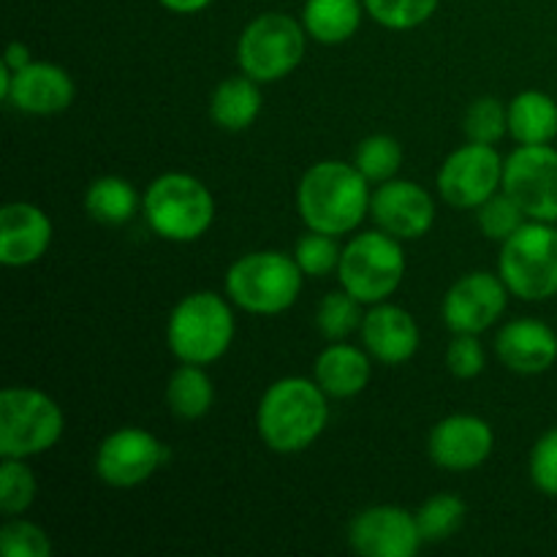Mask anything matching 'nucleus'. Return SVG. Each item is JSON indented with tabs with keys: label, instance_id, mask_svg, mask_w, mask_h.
<instances>
[{
	"label": "nucleus",
	"instance_id": "1",
	"mask_svg": "<svg viewBox=\"0 0 557 557\" xmlns=\"http://www.w3.org/2000/svg\"><path fill=\"white\" fill-rule=\"evenodd\" d=\"M370 180L346 161H321L305 172L297 188L299 218L310 232L341 234L354 232L370 210Z\"/></svg>",
	"mask_w": 557,
	"mask_h": 557
},
{
	"label": "nucleus",
	"instance_id": "2",
	"mask_svg": "<svg viewBox=\"0 0 557 557\" xmlns=\"http://www.w3.org/2000/svg\"><path fill=\"white\" fill-rule=\"evenodd\" d=\"M330 408L319 381L281 379L264 392L259 403V435L277 455H297L308 449L326 428Z\"/></svg>",
	"mask_w": 557,
	"mask_h": 557
},
{
	"label": "nucleus",
	"instance_id": "3",
	"mask_svg": "<svg viewBox=\"0 0 557 557\" xmlns=\"http://www.w3.org/2000/svg\"><path fill=\"white\" fill-rule=\"evenodd\" d=\"M152 232L172 243H194L215 221V199L201 180L190 174H161L141 199Z\"/></svg>",
	"mask_w": 557,
	"mask_h": 557
},
{
	"label": "nucleus",
	"instance_id": "4",
	"mask_svg": "<svg viewBox=\"0 0 557 557\" xmlns=\"http://www.w3.org/2000/svg\"><path fill=\"white\" fill-rule=\"evenodd\" d=\"M166 341L180 362H218L234 341L232 310L212 292L188 294L169 315Z\"/></svg>",
	"mask_w": 557,
	"mask_h": 557
},
{
	"label": "nucleus",
	"instance_id": "5",
	"mask_svg": "<svg viewBox=\"0 0 557 557\" xmlns=\"http://www.w3.org/2000/svg\"><path fill=\"white\" fill-rule=\"evenodd\" d=\"M299 264L277 250L248 253L226 272V292L243 310L256 315H277L297 302L302 292Z\"/></svg>",
	"mask_w": 557,
	"mask_h": 557
},
{
	"label": "nucleus",
	"instance_id": "6",
	"mask_svg": "<svg viewBox=\"0 0 557 557\" xmlns=\"http://www.w3.org/2000/svg\"><path fill=\"white\" fill-rule=\"evenodd\" d=\"M500 277L515 297L542 302L557 294V228L553 223H522L500 250Z\"/></svg>",
	"mask_w": 557,
	"mask_h": 557
},
{
	"label": "nucleus",
	"instance_id": "7",
	"mask_svg": "<svg viewBox=\"0 0 557 557\" xmlns=\"http://www.w3.org/2000/svg\"><path fill=\"white\" fill-rule=\"evenodd\" d=\"M406 275V253L400 239L381 232L357 234L343 248L337 277L341 286L362 305H379L397 292Z\"/></svg>",
	"mask_w": 557,
	"mask_h": 557
},
{
	"label": "nucleus",
	"instance_id": "8",
	"mask_svg": "<svg viewBox=\"0 0 557 557\" xmlns=\"http://www.w3.org/2000/svg\"><path fill=\"white\" fill-rule=\"evenodd\" d=\"M65 428L63 411L49 395L27 386H9L0 395V455L25 457L52 449Z\"/></svg>",
	"mask_w": 557,
	"mask_h": 557
},
{
	"label": "nucleus",
	"instance_id": "9",
	"mask_svg": "<svg viewBox=\"0 0 557 557\" xmlns=\"http://www.w3.org/2000/svg\"><path fill=\"white\" fill-rule=\"evenodd\" d=\"M305 25L288 14H261L243 30L237 60L243 74L259 85L277 82L292 74L305 58Z\"/></svg>",
	"mask_w": 557,
	"mask_h": 557
},
{
	"label": "nucleus",
	"instance_id": "10",
	"mask_svg": "<svg viewBox=\"0 0 557 557\" xmlns=\"http://www.w3.org/2000/svg\"><path fill=\"white\" fill-rule=\"evenodd\" d=\"M504 190L531 221L557 223V150L522 145L506 158Z\"/></svg>",
	"mask_w": 557,
	"mask_h": 557
},
{
	"label": "nucleus",
	"instance_id": "11",
	"mask_svg": "<svg viewBox=\"0 0 557 557\" xmlns=\"http://www.w3.org/2000/svg\"><path fill=\"white\" fill-rule=\"evenodd\" d=\"M504 166L498 150L493 145H471L460 147L444 161L438 172V190L446 205L473 210L484 205L493 194H498L504 183Z\"/></svg>",
	"mask_w": 557,
	"mask_h": 557
},
{
	"label": "nucleus",
	"instance_id": "12",
	"mask_svg": "<svg viewBox=\"0 0 557 557\" xmlns=\"http://www.w3.org/2000/svg\"><path fill=\"white\" fill-rule=\"evenodd\" d=\"M166 457V446L156 435L139 428H123L98 446L96 471L109 487H136L145 484Z\"/></svg>",
	"mask_w": 557,
	"mask_h": 557
},
{
	"label": "nucleus",
	"instance_id": "13",
	"mask_svg": "<svg viewBox=\"0 0 557 557\" xmlns=\"http://www.w3.org/2000/svg\"><path fill=\"white\" fill-rule=\"evenodd\" d=\"M348 542L364 557H413L424 544L417 515L400 506H370L354 517Z\"/></svg>",
	"mask_w": 557,
	"mask_h": 557
},
{
	"label": "nucleus",
	"instance_id": "14",
	"mask_svg": "<svg viewBox=\"0 0 557 557\" xmlns=\"http://www.w3.org/2000/svg\"><path fill=\"white\" fill-rule=\"evenodd\" d=\"M504 277L490 272H471L460 277L444 297V321L455 335H479L490 330L506 310Z\"/></svg>",
	"mask_w": 557,
	"mask_h": 557
},
{
	"label": "nucleus",
	"instance_id": "15",
	"mask_svg": "<svg viewBox=\"0 0 557 557\" xmlns=\"http://www.w3.org/2000/svg\"><path fill=\"white\" fill-rule=\"evenodd\" d=\"M379 228L397 239H419L433 228L435 205L433 196L408 180H386L370 199Z\"/></svg>",
	"mask_w": 557,
	"mask_h": 557
},
{
	"label": "nucleus",
	"instance_id": "16",
	"mask_svg": "<svg viewBox=\"0 0 557 557\" xmlns=\"http://www.w3.org/2000/svg\"><path fill=\"white\" fill-rule=\"evenodd\" d=\"M495 435L484 419L471 413H455L438 422L430 433V457L444 471H473L493 455Z\"/></svg>",
	"mask_w": 557,
	"mask_h": 557
},
{
	"label": "nucleus",
	"instance_id": "17",
	"mask_svg": "<svg viewBox=\"0 0 557 557\" xmlns=\"http://www.w3.org/2000/svg\"><path fill=\"white\" fill-rule=\"evenodd\" d=\"M52 243V221L27 201H11L0 212V261L27 267L41 259Z\"/></svg>",
	"mask_w": 557,
	"mask_h": 557
},
{
	"label": "nucleus",
	"instance_id": "18",
	"mask_svg": "<svg viewBox=\"0 0 557 557\" xmlns=\"http://www.w3.org/2000/svg\"><path fill=\"white\" fill-rule=\"evenodd\" d=\"M362 341L370 357L384 364H403L417 354L419 348V326L408 310L397 305L379 302L364 313L362 319Z\"/></svg>",
	"mask_w": 557,
	"mask_h": 557
},
{
	"label": "nucleus",
	"instance_id": "19",
	"mask_svg": "<svg viewBox=\"0 0 557 557\" xmlns=\"http://www.w3.org/2000/svg\"><path fill=\"white\" fill-rule=\"evenodd\" d=\"M74 82L60 65L27 63L11 71L9 101L27 114H58L74 101Z\"/></svg>",
	"mask_w": 557,
	"mask_h": 557
},
{
	"label": "nucleus",
	"instance_id": "20",
	"mask_svg": "<svg viewBox=\"0 0 557 557\" xmlns=\"http://www.w3.org/2000/svg\"><path fill=\"white\" fill-rule=\"evenodd\" d=\"M500 362L522 375H539L557 359V335L536 319H517L500 330L495 341Z\"/></svg>",
	"mask_w": 557,
	"mask_h": 557
},
{
	"label": "nucleus",
	"instance_id": "21",
	"mask_svg": "<svg viewBox=\"0 0 557 557\" xmlns=\"http://www.w3.org/2000/svg\"><path fill=\"white\" fill-rule=\"evenodd\" d=\"M315 381L330 397H354L370 384V359L359 348L335 341L315 359Z\"/></svg>",
	"mask_w": 557,
	"mask_h": 557
},
{
	"label": "nucleus",
	"instance_id": "22",
	"mask_svg": "<svg viewBox=\"0 0 557 557\" xmlns=\"http://www.w3.org/2000/svg\"><path fill=\"white\" fill-rule=\"evenodd\" d=\"M261 112L259 82L245 76H228L215 87L210 98L212 123L226 131H245L256 123Z\"/></svg>",
	"mask_w": 557,
	"mask_h": 557
},
{
	"label": "nucleus",
	"instance_id": "23",
	"mask_svg": "<svg viewBox=\"0 0 557 557\" xmlns=\"http://www.w3.org/2000/svg\"><path fill=\"white\" fill-rule=\"evenodd\" d=\"M509 131L520 145H549L557 136V103L542 90H525L509 103Z\"/></svg>",
	"mask_w": 557,
	"mask_h": 557
},
{
	"label": "nucleus",
	"instance_id": "24",
	"mask_svg": "<svg viewBox=\"0 0 557 557\" xmlns=\"http://www.w3.org/2000/svg\"><path fill=\"white\" fill-rule=\"evenodd\" d=\"M362 0H305L302 25L321 44H343L359 30Z\"/></svg>",
	"mask_w": 557,
	"mask_h": 557
},
{
	"label": "nucleus",
	"instance_id": "25",
	"mask_svg": "<svg viewBox=\"0 0 557 557\" xmlns=\"http://www.w3.org/2000/svg\"><path fill=\"white\" fill-rule=\"evenodd\" d=\"M212 400L215 389L201 364L185 362L183 368L174 370L166 386V403L172 413H177L180 419H201L212 408Z\"/></svg>",
	"mask_w": 557,
	"mask_h": 557
},
{
	"label": "nucleus",
	"instance_id": "26",
	"mask_svg": "<svg viewBox=\"0 0 557 557\" xmlns=\"http://www.w3.org/2000/svg\"><path fill=\"white\" fill-rule=\"evenodd\" d=\"M85 207L98 223L120 226L136 212V190L123 177H101L87 188Z\"/></svg>",
	"mask_w": 557,
	"mask_h": 557
},
{
	"label": "nucleus",
	"instance_id": "27",
	"mask_svg": "<svg viewBox=\"0 0 557 557\" xmlns=\"http://www.w3.org/2000/svg\"><path fill=\"white\" fill-rule=\"evenodd\" d=\"M362 302L343 288V292H332L321 299L319 310H315V324L326 341H343L351 335L357 326H362Z\"/></svg>",
	"mask_w": 557,
	"mask_h": 557
},
{
	"label": "nucleus",
	"instance_id": "28",
	"mask_svg": "<svg viewBox=\"0 0 557 557\" xmlns=\"http://www.w3.org/2000/svg\"><path fill=\"white\" fill-rule=\"evenodd\" d=\"M466 520V504L457 495H433L417 511V525L424 542H446L455 531H460Z\"/></svg>",
	"mask_w": 557,
	"mask_h": 557
},
{
	"label": "nucleus",
	"instance_id": "29",
	"mask_svg": "<svg viewBox=\"0 0 557 557\" xmlns=\"http://www.w3.org/2000/svg\"><path fill=\"white\" fill-rule=\"evenodd\" d=\"M354 166H357L370 183H386V180H395V174L400 172L403 150L400 145H397V139H392V136H368V139L357 147Z\"/></svg>",
	"mask_w": 557,
	"mask_h": 557
},
{
	"label": "nucleus",
	"instance_id": "30",
	"mask_svg": "<svg viewBox=\"0 0 557 557\" xmlns=\"http://www.w3.org/2000/svg\"><path fill=\"white\" fill-rule=\"evenodd\" d=\"M368 14L389 30H411L435 14L441 0H362Z\"/></svg>",
	"mask_w": 557,
	"mask_h": 557
},
{
	"label": "nucleus",
	"instance_id": "31",
	"mask_svg": "<svg viewBox=\"0 0 557 557\" xmlns=\"http://www.w3.org/2000/svg\"><path fill=\"white\" fill-rule=\"evenodd\" d=\"M33 498H36V476L30 468L25 466V460L3 457V466H0V509L3 515H22L30 509Z\"/></svg>",
	"mask_w": 557,
	"mask_h": 557
},
{
	"label": "nucleus",
	"instance_id": "32",
	"mask_svg": "<svg viewBox=\"0 0 557 557\" xmlns=\"http://www.w3.org/2000/svg\"><path fill=\"white\" fill-rule=\"evenodd\" d=\"M509 128V109L493 96H484L473 101L466 112V134L479 145H495Z\"/></svg>",
	"mask_w": 557,
	"mask_h": 557
},
{
	"label": "nucleus",
	"instance_id": "33",
	"mask_svg": "<svg viewBox=\"0 0 557 557\" xmlns=\"http://www.w3.org/2000/svg\"><path fill=\"white\" fill-rule=\"evenodd\" d=\"M476 210L482 232L487 234L490 239H498V243H506L528 218L525 210H522L506 190L504 194H493L484 205H479Z\"/></svg>",
	"mask_w": 557,
	"mask_h": 557
},
{
	"label": "nucleus",
	"instance_id": "34",
	"mask_svg": "<svg viewBox=\"0 0 557 557\" xmlns=\"http://www.w3.org/2000/svg\"><path fill=\"white\" fill-rule=\"evenodd\" d=\"M341 253L343 250L337 248L335 239L330 234H305V237L297 239V248H294V261L299 264V270L310 277H321L326 272L337 270L341 264Z\"/></svg>",
	"mask_w": 557,
	"mask_h": 557
},
{
	"label": "nucleus",
	"instance_id": "35",
	"mask_svg": "<svg viewBox=\"0 0 557 557\" xmlns=\"http://www.w3.org/2000/svg\"><path fill=\"white\" fill-rule=\"evenodd\" d=\"M0 553L3 557H49L52 544L47 533L33 522L11 520L0 531Z\"/></svg>",
	"mask_w": 557,
	"mask_h": 557
},
{
	"label": "nucleus",
	"instance_id": "36",
	"mask_svg": "<svg viewBox=\"0 0 557 557\" xmlns=\"http://www.w3.org/2000/svg\"><path fill=\"white\" fill-rule=\"evenodd\" d=\"M531 479L539 493L557 498V428L544 433L533 446Z\"/></svg>",
	"mask_w": 557,
	"mask_h": 557
},
{
	"label": "nucleus",
	"instance_id": "37",
	"mask_svg": "<svg viewBox=\"0 0 557 557\" xmlns=\"http://www.w3.org/2000/svg\"><path fill=\"white\" fill-rule=\"evenodd\" d=\"M487 359H484V348L476 335H455V341L446 348V368L455 379H476L484 370Z\"/></svg>",
	"mask_w": 557,
	"mask_h": 557
},
{
	"label": "nucleus",
	"instance_id": "38",
	"mask_svg": "<svg viewBox=\"0 0 557 557\" xmlns=\"http://www.w3.org/2000/svg\"><path fill=\"white\" fill-rule=\"evenodd\" d=\"M3 63L9 65L11 71L25 69L27 63H33V60H30V49H27L22 41H11L9 49H5V60H3Z\"/></svg>",
	"mask_w": 557,
	"mask_h": 557
},
{
	"label": "nucleus",
	"instance_id": "39",
	"mask_svg": "<svg viewBox=\"0 0 557 557\" xmlns=\"http://www.w3.org/2000/svg\"><path fill=\"white\" fill-rule=\"evenodd\" d=\"M212 0H161L163 9L174 11V14H196V11H205Z\"/></svg>",
	"mask_w": 557,
	"mask_h": 557
}]
</instances>
